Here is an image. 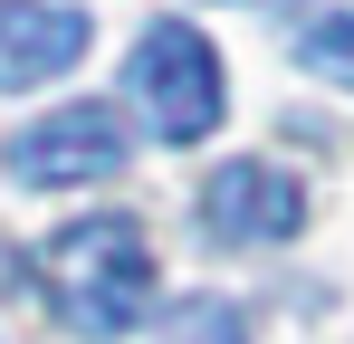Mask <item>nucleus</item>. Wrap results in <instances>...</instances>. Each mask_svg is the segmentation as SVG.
Segmentation results:
<instances>
[{"instance_id": "nucleus-3", "label": "nucleus", "mask_w": 354, "mask_h": 344, "mask_svg": "<svg viewBox=\"0 0 354 344\" xmlns=\"http://www.w3.org/2000/svg\"><path fill=\"white\" fill-rule=\"evenodd\" d=\"M124 153H134V144H124V115L96 106V96H77V106L19 124V134L0 144V172L29 182V191H77V182H115Z\"/></svg>"}, {"instance_id": "nucleus-8", "label": "nucleus", "mask_w": 354, "mask_h": 344, "mask_svg": "<svg viewBox=\"0 0 354 344\" xmlns=\"http://www.w3.org/2000/svg\"><path fill=\"white\" fill-rule=\"evenodd\" d=\"M259 10H278V0H259Z\"/></svg>"}, {"instance_id": "nucleus-6", "label": "nucleus", "mask_w": 354, "mask_h": 344, "mask_svg": "<svg viewBox=\"0 0 354 344\" xmlns=\"http://www.w3.org/2000/svg\"><path fill=\"white\" fill-rule=\"evenodd\" d=\"M297 67L354 96V10H326V19H306V29H297Z\"/></svg>"}, {"instance_id": "nucleus-1", "label": "nucleus", "mask_w": 354, "mask_h": 344, "mask_svg": "<svg viewBox=\"0 0 354 344\" xmlns=\"http://www.w3.org/2000/svg\"><path fill=\"white\" fill-rule=\"evenodd\" d=\"M39 268H48V287H58V316L77 325V335H96V344L134 335V325L153 316V239L124 220V211H96V220L48 229Z\"/></svg>"}, {"instance_id": "nucleus-2", "label": "nucleus", "mask_w": 354, "mask_h": 344, "mask_svg": "<svg viewBox=\"0 0 354 344\" xmlns=\"http://www.w3.org/2000/svg\"><path fill=\"white\" fill-rule=\"evenodd\" d=\"M124 77H134V106L153 115L163 144H201L221 124V106H230V77H221V57H211V39L192 19H153L134 39V67Z\"/></svg>"}, {"instance_id": "nucleus-4", "label": "nucleus", "mask_w": 354, "mask_h": 344, "mask_svg": "<svg viewBox=\"0 0 354 344\" xmlns=\"http://www.w3.org/2000/svg\"><path fill=\"white\" fill-rule=\"evenodd\" d=\"M201 220H211V239H288L306 220V182L288 163L239 153V163H221L201 182Z\"/></svg>"}, {"instance_id": "nucleus-5", "label": "nucleus", "mask_w": 354, "mask_h": 344, "mask_svg": "<svg viewBox=\"0 0 354 344\" xmlns=\"http://www.w3.org/2000/svg\"><path fill=\"white\" fill-rule=\"evenodd\" d=\"M86 39H96V19L67 10V0H0V96H29V86L67 77L86 57Z\"/></svg>"}, {"instance_id": "nucleus-7", "label": "nucleus", "mask_w": 354, "mask_h": 344, "mask_svg": "<svg viewBox=\"0 0 354 344\" xmlns=\"http://www.w3.org/2000/svg\"><path fill=\"white\" fill-rule=\"evenodd\" d=\"M163 344H249V325H239V306H221V296H192V306L163 316Z\"/></svg>"}]
</instances>
